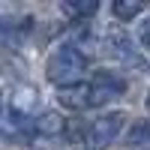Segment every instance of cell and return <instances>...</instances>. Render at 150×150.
<instances>
[{
	"label": "cell",
	"instance_id": "12",
	"mask_svg": "<svg viewBox=\"0 0 150 150\" xmlns=\"http://www.w3.org/2000/svg\"><path fill=\"white\" fill-rule=\"evenodd\" d=\"M33 150H54V144H51V141L45 138V147H39V144H33Z\"/></svg>",
	"mask_w": 150,
	"mask_h": 150
},
{
	"label": "cell",
	"instance_id": "13",
	"mask_svg": "<svg viewBox=\"0 0 150 150\" xmlns=\"http://www.w3.org/2000/svg\"><path fill=\"white\" fill-rule=\"evenodd\" d=\"M147 108H150V93H147Z\"/></svg>",
	"mask_w": 150,
	"mask_h": 150
},
{
	"label": "cell",
	"instance_id": "3",
	"mask_svg": "<svg viewBox=\"0 0 150 150\" xmlns=\"http://www.w3.org/2000/svg\"><path fill=\"white\" fill-rule=\"evenodd\" d=\"M126 93V78L117 72H108V69H99L90 84H87V96H90V108H99V105H108L114 102L117 96Z\"/></svg>",
	"mask_w": 150,
	"mask_h": 150
},
{
	"label": "cell",
	"instance_id": "7",
	"mask_svg": "<svg viewBox=\"0 0 150 150\" xmlns=\"http://www.w3.org/2000/svg\"><path fill=\"white\" fill-rule=\"evenodd\" d=\"M36 132L45 135V138H57V135L66 132V120L57 114V111H42L36 117Z\"/></svg>",
	"mask_w": 150,
	"mask_h": 150
},
{
	"label": "cell",
	"instance_id": "5",
	"mask_svg": "<svg viewBox=\"0 0 150 150\" xmlns=\"http://www.w3.org/2000/svg\"><path fill=\"white\" fill-rule=\"evenodd\" d=\"M57 102L69 108V111H84L90 108V96H87V84H69V87H60L57 90Z\"/></svg>",
	"mask_w": 150,
	"mask_h": 150
},
{
	"label": "cell",
	"instance_id": "8",
	"mask_svg": "<svg viewBox=\"0 0 150 150\" xmlns=\"http://www.w3.org/2000/svg\"><path fill=\"white\" fill-rule=\"evenodd\" d=\"M144 9H147L144 0H114V3H111V15L117 21H132V18H138Z\"/></svg>",
	"mask_w": 150,
	"mask_h": 150
},
{
	"label": "cell",
	"instance_id": "6",
	"mask_svg": "<svg viewBox=\"0 0 150 150\" xmlns=\"http://www.w3.org/2000/svg\"><path fill=\"white\" fill-rule=\"evenodd\" d=\"M60 12H63L66 18H72V21H87L90 15L99 12V3L96 0H63V3H60Z\"/></svg>",
	"mask_w": 150,
	"mask_h": 150
},
{
	"label": "cell",
	"instance_id": "9",
	"mask_svg": "<svg viewBox=\"0 0 150 150\" xmlns=\"http://www.w3.org/2000/svg\"><path fill=\"white\" fill-rule=\"evenodd\" d=\"M126 144H150V123H147V120H138V123L129 129Z\"/></svg>",
	"mask_w": 150,
	"mask_h": 150
},
{
	"label": "cell",
	"instance_id": "10",
	"mask_svg": "<svg viewBox=\"0 0 150 150\" xmlns=\"http://www.w3.org/2000/svg\"><path fill=\"white\" fill-rule=\"evenodd\" d=\"M33 87H21V90H15V111L18 114H27V111L33 108Z\"/></svg>",
	"mask_w": 150,
	"mask_h": 150
},
{
	"label": "cell",
	"instance_id": "1",
	"mask_svg": "<svg viewBox=\"0 0 150 150\" xmlns=\"http://www.w3.org/2000/svg\"><path fill=\"white\" fill-rule=\"evenodd\" d=\"M90 57L87 51H81L75 42H66V45H57L45 60V78L54 81L60 87H69V84H78V75L87 69Z\"/></svg>",
	"mask_w": 150,
	"mask_h": 150
},
{
	"label": "cell",
	"instance_id": "11",
	"mask_svg": "<svg viewBox=\"0 0 150 150\" xmlns=\"http://www.w3.org/2000/svg\"><path fill=\"white\" fill-rule=\"evenodd\" d=\"M138 39H141L144 48H150V18L141 21V27H138Z\"/></svg>",
	"mask_w": 150,
	"mask_h": 150
},
{
	"label": "cell",
	"instance_id": "2",
	"mask_svg": "<svg viewBox=\"0 0 150 150\" xmlns=\"http://www.w3.org/2000/svg\"><path fill=\"white\" fill-rule=\"evenodd\" d=\"M126 126V114L123 111H111V114H102L90 123L87 129V147L90 150H108L111 144L117 141V135Z\"/></svg>",
	"mask_w": 150,
	"mask_h": 150
},
{
	"label": "cell",
	"instance_id": "4",
	"mask_svg": "<svg viewBox=\"0 0 150 150\" xmlns=\"http://www.w3.org/2000/svg\"><path fill=\"white\" fill-rule=\"evenodd\" d=\"M105 54L123 66H144V60L138 57V48H132V39L126 36L123 27H108L105 33Z\"/></svg>",
	"mask_w": 150,
	"mask_h": 150
}]
</instances>
